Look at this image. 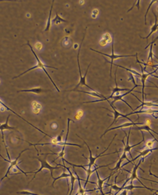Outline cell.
<instances>
[{
    "mask_svg": "<svg viewBox=\"0 0 158 195\" xmlns=\"http://www.w3.org/2000/svg\"><path fill=\"white\" fill-rule=\"evenodd\" d=\"M85 34H84V36H83V39H82V40H81V44L79 45L78 52H77V65H78L79 75H80V81H79V82H78V84H77V86L75 87V89L78 88L79 85H83V86H86L87 88H88V89H90L91 91H95V90H93V89H92L91 88L90 86H89V85H87V83H86V76H87V74H88V70H89V68H90L91 63H90V64H89V65H88V68H87V70H86V71H85V75L82 76V75H81V66H80V61H79V55H80V51H81V45L83 44V41H84V39H85Z\"/></svg>",
    "mask_w": 158,
    "mask_h": 195,
    "instance_id": "cell-2",
    "label": "cell"
},
{
    "mask_svg": "<svg viewBox=\"0 0 158 195\" xmlns=\"http://www.w3.org/2000/svg\"><path fill=\"white\" fill-rule=\"evenodd\" d=\"M0 182H1V181H0Z\"/></svg>",
    "mask_w": 158,
    "mask_h": 195,
    "instance_id": "cell-32",
    "label": "cell"
},
{
    "mask_svg": "<svg viewBox=\"0 0 158 195\" xmlns=\"http://www.w3.org/2000/svg\"><path fill=\"white\" fill-rule=\"evenodd\" d=\"M78 92H83V93H85V94H88V95H89V96H92V97H95V98H99L100 99H105V96H103V95H102L101 93H99V92H96V91H92V92H86V91H83V90H78Z\"/></svg>",
    "mask_w": 158,
    "mask_h": 195,
    "instance_id": "cell-14",
    "label": "cell"
},
{
    "mask_svg": "<svg viewBox=\"0 0 158 195\" xmlns=\"http://www.w3.org/2000/svg\"><path fill=\"white\" fill-rule=\"evenodd\" d=\"M99 9H94L93 10H92V18H93V19L97 18V17H98V15H99Z\"/></svg>",
    "mask_w": 158,
    "mask_h": 195,
    "instance_id": "cell-22",
    "label": "cell"
},
{
    "mask_svg": "<svg viewBox=\"0 0 158 195\" xmlns=\"http://www.w3.org/2000/svg\"><path fill=\"white\" fill-rule=\"evenodd\" d=\"M48 90H43V89L40 88V87H37V88L34 89H23V90H19L18 92H33V93L36 94V95H40L43 92H46Z\"/></svg>",
    "mask_w": 158,
    "mask_h": 195,
    "instance_id": "cell-13",
    "label": "cell"
},
{
    "mask_svg": "<svg viewBox=\"0 0 158 195\" xmlns=\"http://www.w3.org/2000/svg\"><path fill=\"white\" fill-rule=\"evenodd\" d=\"M152 12H153V15H154V17H155V23H154V24H153V25L152 26V28H151L150 31H149V33L148 34V35H147V36L146 37V38H143V37H142L143 39H146V40H148V39H149V37H150L151 35H153V34L155 33V32H156V31L158 30V23H157V17H156V14L155 13V12L153 11V10H152Z\"/></svg>",
    "mask_w": 158,
    "mask_h": 195,
    "instance_id": "cell-12",
    "label": "cell"
},
{
    "mask_svg": "<svg viewBox=\"0 0 158 195\" xmlns=\"http://www.w3.org/2000/svg\"><path fill=\"white\" fill-rule=\"evenodd\" d=\"M107 102H108V103H110V107H111V108H112L113 110H114V121H113L112 123L110 124V125L109 126V127H110V126H112V125H114V124L116 122H117V120H118V118H120V117H124V118H127L128 115H125V114H122V113H120L119 111H118V110H117V109H116L115 106H114V105L110 101V99H107Z\"/></svg>",
    "mask_w": 158,
    "mask_h": 195,
    "instance_id": "cell-9",
    "label": "cell"
},
{
    "mask_svg": "<svg viewBox=\"0 0 158 195\" xmlns=\"http://www.w3.org/2000/svg\"><path fill=\"white\" fill-rule=\"evenodd\" d=\"M36 158L38 159V160L39 161V162L41 163V168L39 169V170H38V171L35 172V176H36V174L38 172H41L43 169H46L50 170V173H51V176L53 177V170L58 169V168H59V166H55V167L52 166L51 165L49 164L48 163V162H47V160H46V158H41V157H37Z\"/></svg>",
    "mask_w": 158,
    "mask_h": 195,
    "instance_id": "cell-5",
    "label": "cell"
},
{
    "mask_svg": "<svg viewBox=\"0 0 158 195\" xmlns=\"http://www.w3.org/2000/svg\"><path fill=\"white\" fill-rule=\"evenodd\" d=\"M156 60H158V57H156Z\"/></svg>",
    "mask_w": 158,
    "mask_h": 195,
    "instance_id": "cell-31",
    "label": "cell"
},
{
    "mask_svg": "<svg viewBox=\"0 0 158 195\" xmlns=\"http://www.w3.org/2000/svg\"><path fill=\"white\" fill-rule=\"evenodd\" d=\"M103 38L108 42L109 44H112L113 38L112 36H111V35H110V33H109V32H106V33L103 35Z\"/></svg>",
    "mask_w": 158,
    "mask_h": 195,
    "instance_id": "cell-19",
    "label": "cell"
},
{
    "mask_svg": "<svg viewBox=\"0 0 158 195\" xmlns=\"http://www.w3.org/2000/svg\"><path fill=\"white\" fill-rule=\"evenodd\" d=\"M84 114H85V112H84L82 110L80 109V110H78L77 112H76L75 115H74V119L77 120V121H80V120L84 117Z\"/></svg>",
    "mask_w": 158,
    "mask_h": 195,
    "instance_id": "cell-18",
    "label": "cell"
},
{
    "mask_svg": "<svg viewBox=\"0 0 158 195\" xmlns=\"http://www.w3.org/2000/svg\"><path fill=\"white\" fill-rule=\"evenodd\" d=\"M155 141L158 142V140H156V139L147 140L146 143V144H145V147L143 148V150L144 149H153V144H154Z\"/></svg>",
    "mask_w": 158,
    "mask_h": 195,
    "instance_id": "cell-17",
    "label": "cell"
},
{
    "mask_svg": "<svg viewBox=\"0 0 158 195\" xmlns=\"http://www.w3.org/2000/svg\"><path fill=\"white\" fill-rule=\"evenodd\" d=\"M140 66H141V70H142V73H141V77H140V79H141L142 82V96H143V100L142 101H145V83L146 79L148 78V77L150 75H153V74L156 73L157 71V68L156 69H154V71L153 72H150V73H147V72H145V69L143 66H142L141 64H139Z\"/></svg>",
    "mask_w": 158,
    "mask_h": 195,
    "instance_id": "cell-4",
    "label": "cell"
},
{
    "mask_svg": "<svg viewBox=\"0 0 158 195\" xmlns=\"http://www.w3.org/2000/svg\"><path fill=\"white\" fill-rule=\"evenodd\" d=\"M156 10H157V12H158V6H157V8H156Z\"/></svg>",
    "mask_w": 158,
    "mask_h": 195,
    "instance_id": "cell-30",
    "label": "cell"
},
{
    "mask_svg": "<svg viewBox=\"0 0 158 195\" xmlns=\"http://www.w3.org/2000/svg\"><path fill=\"white\" fill-rule=\"evenodd\" d=\"M144 125V123H139V122H129V123H125V124H123V125H120V126H118V127H114V128H112V129H107V130L104 133V134L102 135V136H103L105 134H106V133H108L109 131L114 130V129H123V128H127V127H131V126H136V125Z\"/></svg>",
    "mask_w": 158,
    "mask_h": 195,
    "instance_id": "cell-11",
    "label": "cell"
},
{
    "mask_svg": "<svg viewBox=\"0 0 158 195\" xmlns=\"http://www.w3.org/2000/svg\"><path fill=\"white\" fill-rule=\"evenodd\" d=\"M90 50H92V51H94V52H96V53H98V54H101V55H103V56H105V57H108V58H110V77H111V73H112V67H113V64H114V61H116V60H118V59H120V58H122V57H136V56L138 55V54H136L135 55H116V54H114V42H113L112 44H111V54H110V55H109V54H103V53H102V52L97 51V50H93V49H90Z\"/></svg>",
    "mask_w": 158,
    "mask_h": 195,
    "instance_id": "cell-3",
    "label": "cell"
},
{
    "mask_svg": "<svg viewBox=\"0 0 158 195\" xmlns=\"http://www.w3.org/2000/svg\"><path fill=\"white\" fill-rule=\"evenodd\" d=\"M53 22L56 25H59V24H60L61 23H63V22L67 23V20H64V18H62V17L60 16L59 13H56V17H55V18L53 20Z\"/></svg>",
    "mask_w": 158,
    "mask_h": 195,
    "instance_id": "cell-16",
    "label": "cell"
},
{
    "mask_svg": "<svg viewBox=\"0 0 158 195\" xmlns=\"http://www.w3.org/2000/svg\"><path fill=\"white\" fill-rule=\"evenodd\" d=\"M79 3H80V5H84V4H85V2H84V1H80V2H79Z\"/></svg>",
    "mask_w": 158,
    "mask_h": 195,
    "instance_id": "cell-28",
    "label": "cell"
},
{
    "mask_svg": "<svg viewBox=\"0 0 158 195\" xmlns=\"http://www.w3.org/2000/svg\"><path fill=\"white\" fill-rule=\"evenodd\" d=\"M9 117H10V114L9 115H8L7 118H6V121L5 123L3 124H1L0 125V131H2V142H3V144L4 146H5V147H6V154H9V152H8V149H7V147H6V142H5V139H4V135H3V131L4 130H15V131H17V129H16V128L14 127H12V126H9V124H8V122H9Z\"/></svg>",
    "mask_w": 158,
    "mask_h": 195,
    "instance_id": "cell-7",
    "label": "cell"
},
{
    "mask_svg": "<svg viewBox=\"0 0 158 195\" xmlns=\"http://www.w3.org/2000/svg\"><path fill=\"white\" fill-rule=\"evenodd\" d=\"M28 46H29L30 49H31V52H32V54H34V56H35V58H36L37 64L35 65V67H32V68H29V69H28V70L25 71L23 72L22 74H20V75H19L18 76H16V77H13V79H14V78H17L20 77V76H22L23 75H24V74H26V73H27V72H29L30 71L35 70V69H37V68H40V69H42V70H43V71H44L45 73H46V75L48 76V78H50V81L52 82V83H53V84L54 86H55V88H56V89H57V92H60V89H59V88H58V87H57V85H56L55 82H54L53 80V78H52L50 77V74L48 73V71H47V70H46V68H53V69H56V70H57V68H54V67L47 66V65H46V64H44V63H43V61H41V60L39 59V57H38V56H37V54H35V50H33V48H32V46H31V45H30V43H29V42H28Z\"/></svg>",
    "mask_w": 158,
    "mask_h": 195,
    "instance_id": "cell-1",
    "label": "cell"
},
{
    "mask_svg": "<svg viewBox=\"0 0 158 195\" xmlns=\"http://www.w3.org/2000/svg\"><path fill=\"white\" fill-rule=\"evenodd\" d=\"M50 126H51V128L53 129H57V128H58V125H57V123H56V122H53V123H51Z\"/></svg>",
    "mask_w": 158,
    "mask_h": 195,
    "instance_id": "cell-26",
    "label": "cell"
},
{
    "mask_svg": "<svg viewBox=\"0 0 158 195\" xmlns=\"http://www.w3.org/2000/svg\"><path fill=\"white\" fill-rule=\"evenodd\" d=\"M31 110H32V112H33L34 114L39 115V114H41L42 110H43V105L41 104L39 102L36 101V100H34V101L31 103Z\"/></svg>",
    "mask_w": 158,
    "mask_h": 195,
    "instance_id": "cell-10",
    "label": "cell"
},
{
    "mask_svg": "<svg viewBox=\"0 0 158 195\" xmlns=\"http://www.w3.org/2000/svg\"><path fill=\"white\" fill-rule=\"evenodd\" d=\"M139 85H137V84H136V85H135V86L133 87L132 89H129V91H128V92H125V93L115 94V95H114V96H113V97L111 98V99H113V100H112V102H111V103H112L113 104H114V103H116V102L120 101V100H121V101L124 102V103H125V104H127L128 106H129V107H130V108L132 109V107H131L130 105H129V103H127V102L125 101V100H124L123 97H125V96H127V95H129V93H131V92H132L133 90H134V89L136 88V87H139Z\"/></svg>",
    "mask_w": 158,
    "mask_h": 195,
    "instance_id": "cell-6",
    "label": "cell"
},
{
    "mask_svg": "<svg viewBox=\"0 0 158 195\" xmlns=\"http://www.w3.org/2000/svg\"><path fill=\"white\" fill-rule=\"evenodd\" d=\"M108 42H107L106 39H104L103 38H102L101 39H100V41H99V45L102 46V47H105V46H107V45H108Z\"/></svg>",
    "mask_w": 158,
    "mask_h": 195,
    "instance_id": "cell-23",
    "label": "cell"
},
{
    "mask_svg": "<svg viewBox=\"0 0 158 195\" xmlns=\"http://www.w3.org/2000/svg\"><path fill=\"white\" fill-rule=\"evenodd\" d=\"M155 2H156V1H152V2H150V3H149V6H148V9H147L146 12V13H145V16H144V20H145V21H144V23H145V24H146H146H147V22H146L147 14H148V13H149V9H150V7H151V6H152V5H153V3H155Z\"/></svg>",
    "mask_w": 158,
    "mask_h": 195,
    "instance_id": "cell-20",
    "label": "cell"
},
{
    "mask_svg": "<svg viewBox=\"0 0 158 195\" xmlns=\"http://www.w3.org/2000/svg\"><path fill=\"white\" fill-rule=\"evenodd\" d=\"M35 47L36 48L37 50H42L43 48V45L41 43H39V42H37L35 44Z\"/></svg>",
    "mask_w": 158,
    "mask_h": 195,
    "instance_id": "cell-25",
    "label": "cell"
},
{
    "mask_svg": "<svg viewBox=\"0 0 158 195\" xmlns=\"http://www.w3.org/2000/svg\"><path fill=\"white\" fill-rule=\"evenodd\" d=\"M26 17H31V14H30L29 13H27V14H26Z\"/></svg>",
    "mask_w": 158,
    "mask_h": 195,
    "instance_id": "cell-29",
    "label": "cell"
},
{
    "mask_svg": "<svg viewBox=\"0 0 158 195\" xmlns=\"http://www.w3.org/2000/svg\"><path fill=\"white\" fill-rule=\"evenodd\" d=\"M26 151V150H24V151H21V153H20V155H18V157H17V158L15 159V160H14V161H11V160H6V159L3 158H2V155H0V156L2 157V158H3V159H4V160L7 161V162H9V168H8V170H7V172H6V175H5V176H4V177H3V178H2V179H1V180H0V181H2V179H5V178H6V177H7V176H8V174H9V172L11 171V170H12V169H13V168H15V167H16V166H17V163H18L19 158H20V156H21V155H22L23 153H24V151Z\"/></svg>",
    "mask_w": 158,
    "mask_h": 195,
    "instance_id": "cell-8",
    "label": "cell"
},
{
    "mask_svg": "<svg viewBox=\"0 0 158 195\" xmlns=\"http://www.w3.org/2000/svg\"><path fill=\"white\" fill-rule=\"evenodd\" d=\"M77 47H78V45H77V44H74V48L75 49V50H77Z\"/></svg>",
    "mask_w": 158,
    "mask_h": 195,
    "instance_id": "cell-27",
    "label": "cell"
},
{
    "mask_svg": "<svg viewBox=\"0 0 158 195\" xmlns=\"http://www.w3.org/2000/svg\"><path fill=\"white\" fill-rule=\"evenodd\" d=\"M53 4H54V1L52 2V6L51 8H50V15H49V18L48 20H47V24H46V27L45 28L44 31H46V32H48L50 31V28H51V24H52V20H51V17H52V11H53Z\"/></svg>",
    "mask_w": 158,
    "mask_h": 195,
    "instance_id": "cell-15",
    "label": "cell"
},
{
    "mask_svg": "<svg viewBox=\"0 0 158 195\" xmlns=\"http://www.w3.org/2000/svg\"><path fill=\"white\" fill-rule=\"evenodd\" d=\"M69 44H70V39L68 37H64L63 39V45L64 46H67Z\"/></svg>",
    "mask_w": 158,
    "mask_h": 195,
    "instance_id": "cell-24",
    "label": "cell"
},
{
    "mask_svg": "<svg viewBox=\"0 0 158 195\" xmlns=\"http://www.w3.org/2000/svg\"><path fill=\"white\" fill-rule=\"evenodd\" d=\"M17 193L21 195H40V194H38V193H32V192L28 191V190H22V191H19L17 192Z\"/></svg>",
    "mask_w": 158,
    "mask_h": 195,
    "instance_id": "cell-21",
    "label": "cell"
}]
</instances>
